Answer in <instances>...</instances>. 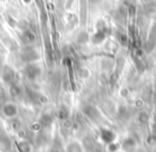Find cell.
Listing matches in <instances>:
<instances>
[{
  "label": "cell",
  "mask_w": 156,
  "mask_h": 152,
  "mask_svg": "<svg viewBox=\"0 0 156 152\" xmlns=\"http://www.w3.org/2000/svg\"><path fill=\"white\" fill-rule=\"evenodd\" d=\"M101 138L103 141L107 144H112V141L115 139V134L110 130H103L101 132Z\"/></svg>",
  "instance_id": "7a4b0ae2"
},
{
  "label": "cell",
  "mask_w": 156,
  "mask_h": 152,
  "mask_svg": "<svg viewBox=\"0 0 156 152\" xmlns=\"http://www.w3.org/2000/svg\"><path fill=\"white\" fill-rule=\"evenodd\" d=\"M52 122V117L49 114H45V115L42 116V118L40 119V123L44 127H48L49 124H51Z\"/></svg>",
  "instance_id": "277c9868"
},
{
  "label": "cell",
  "mask_w": 156,
  "mask_h": 152,
  "mask_svg": "<svg viewBox=\"0 0 156 152\" xmlns=\"http://www.w3.org/2000/svg\"><path fill=\"white\" fill-rule=\"evenodd\" d=\"M17 106L14 103H5L1 109V113L7 118H13L17 115Z\"/></svg>",
  "instance_id": "6da1fadb"
},
{
  "label": "cell",
  "mask_w": 156,
  "mask_h": 152,
  "mask_svg": "<svg viewBox=\"0 0 156 152\" xmlns=\"http://www.w3.org/2000/svg\"><path fill=\"white\" fill-rule=\"evenodd\" d=\"M26 73L29 78L33 79V78H35L40 73V69L37 66H34V65H29L26 68Z\"/></svg>",
  "instance_id": "3957f363"
}]
</instances>
